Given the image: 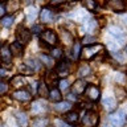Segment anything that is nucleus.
<instances>
[{
	"label": "nucleus",
	"instance_id": "3c124183",
	"mask_svg": "<svg viewBox=\"0 0 127 127\" xmlns=\"http://www.w3.org/2000/svg\"><path fill=\"white\" fill-rule=\"evenodd\" d=\"M1 1H4V0H0V3H1Z\"/></svg>",
	"mask_w": 127,
	"mask_h": 127
},
{
	"label": "nucleus",
	"instance_id": "0eeeda50",
	"mask_svg": "<svg viewBox=\"0 0 127 127\" xmlns=\"http://www.w3.org/2000/svg\"><path fill=\"white\" fill-rule=\"evenodd\" d=\"M0 61L4 67L12 66V54L9 50V45H3L0 48Z\"/></svg>",
	"mask_w": 127,
	"mask_h": 127
},
{
	"label": "nucleus",
	"instance_id": "ddd939ff",
	"mask_svg": "<svg viewBox=\"0 0 127 127\" xmlns=\"http://www.w3.org/2000/svg\"><path fill=\"white\" fill-rule=\"evenodd\" d=\"M45 110H46V105L42 101H34L33 103H32V106H31V113L34 114V115L42 114Z\"/></svg>",
	"mask_w": 127,
	"mask_h": 127
},
{
	"label": "nucleus",
	"instance_id": "9b49d317",
	"mask_svg": "<svg viewBox=\"0 0 127 127\" xmlns=\"http://www.w3.org/2000/svg\"><path fill=\"white\" fill-rule=\"evenodd\" d=\"M107 7H109L111 11L118 12V13H121V12H123L126 9V4L123 0H109V1H107Z\"/></svg>",
	"mask_w": 127,
	"mask_h": 127
},
{
	"label": "nucleus",
	"instance_id": "20e7f679",
	"mask_svg": "<svg viewBox=\"0 0 127 127\" xmlns=\"http://www.w3.org/2000/svg\"><path fill=\"white\" fill-rule=\"evenodd\" d=\"M109 121H110L111 125L115 126V127H122L127 121V114L123 110H117V111H114V113L110 114Z\"/></svg>",
	"mask_w": 127,
	"mask_h": 127
},
{
	"label": "nucleus",
	"instance_id": "e433bc0d",
	"mask_svg": "<svg viewBox=\"0 0 127 127\" xmlns=\"http://www.w3.org/2000/svg\"><path fill=\"white\" fill-rule=\"evenodd\" d=\"M8 87H9L8 82H5L4 79H0V95L5 94L7 91H8Z\"/></svg>",
	"mask_w": 127,
	"mask_h": 127
},
{
	"label": "nucleus",
	"instance_id": "f3484780",
	"mask_svg": "<svg viewBox=\"0 0 127 127\" xmlns=\"http://www.w3.org/2000/svg\"><path fill=\"white\" fill-rule=\"evenodd\" d=\"M9 50H11V54L12 56H23V52H24V48L23 45L20 42L17 41H15V42H12L11 45H9Z\"/></svg>",
	"mask_w": 127,
	"mask_h": 127
},
{
	"label": "nucleus",
	"instance_id": "f8f14e48",
	"mask_svg": "<svg viewBox=\"0 0 127 127\" xmlns=\"http://www.w3.org/2000/svg\"><path fill=\"white\" fill-rule=\"evenodd\" d=\"M12 97H13L16 101H20V102H27V101H29V99L32 98V95L29 91H27V90H23V89H20V90H16L13 94H12Z\"/></svg>",
	"mask_w": 127,
	"mask_h": 127
},
{
	"label": "nucleus",
	"instance_id": "7c9ffc66",
	"mask_svg": "<svg viewBox=\"0 0 127 127\" xmlns=\"http://www.w3.org/2000/svg\"><path fill=\"white\" fill-rule=\"evenodd\" d=\"M114 56H115V58H117L119 62H126L127 61V46L125 48L123 52H117Z\"/></svg>",
	"mask_w": 127,
	"mask_h": 127
},
{
	"label": "nucleus",
	"instance_id": "b1692460",
	"mask_svg": "<svg viewBox=\"0 0 127 127\" xmlns=\"http://www.w3.org/2000/svg\"><path fill=\"white\" fill-rule=\"evenodd\" d=\"M78 113L77 111H69V113H66L65 115V121L67 123H71V125H74V123L78 122Z\"/></svg>",
	"mask_w": 127,
	"mask_h": 127
},
{
	"label": "nucleus",
	"instance_id": "4468645a",
	"mask_svg": "<svg viewBox=\"0 0 127 127\" xmlns=\"http://www.w3.org/2000/svg\"><path fill=\"white\" fill-rule=\"evenodd\" d=\"M54 17V13L50 8H42L40 12V19L42 23H52V20Z\"/></svg>",
	"mask_w": 127,
	"mask_h": 127
},
{
	"label": "nucleus",
	"instance_id": "f03ea898",
	"mask_svg": "<svg viewBox=\"0 0 127 127\" xmlns=\"http://www.w3.org/2000/svg\"><path fill=\"white\" fill-rule=\"evenodd\" d=\"M103 50V45L102 44H93V45H87L85 46L83 49L81 50V56L79 57H82L83 60H90L95 57L99 52Z\"/></svg>",
	"mask_w": 127,
	"mask_h": 127
},
{
	"label": "nucleus",
	"instance_id": "aec40b11",
	"mask_svg": "<svg viewBox=\"0 0 127 127\" xmlns=\"http://www.w3.org/2000/svg\"><path fill=\"white\" fill-rule=\"evenodd\" d=\"M49 125V119L45 118V117H38V118H34L33 121H32V125L31 127H48Z\"/></svg>",
	"mask_w": 127,
	"mask_h": 127
},
{
	"label": "nucleus",
	"instance_id": "a878e982",
	"mask_svg": "<svg viewBox=\"0 0 127 127\" xmlns=\"http://www.w3.org/2000/svg\"><path fill=\"white\" fill-rule=\"evenodd\" d=\"M15 21V16L13 15H8V16H4V17H1V20H0V24H1L3 27L5 28H11L12 24H13Z\"/></svg>",
	"mask_w": 127,
	"mask_h": 127
},
{
	"label": "nucleus",
	"instance_id": "473e14b6",
	"mask_svg": "<svg viewBox=\"0 0 127 127\" xmlns=\"http://www.w3.org/2000/svg\"><path fill=\"white\" fill-rule=\"evenodd\" d=\"M83 5L87 11H95V8H97V3H95V0H83Z\"/></svg>",
	"mask_w": 127,
	"mask_h": 127
},
{
	"label": "nucleus",
	"instance_id": "a211bd4d",
	"mask_svg": "<svg viewBox=\"0 0 127 127\" xmlns=\"http://www.w3.org/2000/svg\"><path fill=\"white\" fill-rule=\"evenodd\" d=\"M49 101L50 102H54V103H58L61 102L62 99V95H61V91H60L58 89H56V87H53L52 90H49Z\"/></svg>",
	"mask_w": 127,
	"mask_h": 127
},
{
	"label": "nucleus",
	"instance_id": "8fccbe9b",
	"mask_svg": "<svg viewBox=\"0 0 127 127\" xmlns=\"http://www.w3.org/2000/svg\"><path fill=\"white\" fill-rule=\"evenodd\" d=\"M0 127H8V126L5 125V123H0Z\"/></svg>",
	"mask_w": 127,
	"mask_h": 127
},
{
	"label": "nucleus",
	"instance_id": "6ab92c4d",
	"mask_svg": "<svg viewBox=\"0 0 127 127\" xmlns=\"http://www.w3.org/2000/svg\"><path fill=\"white\" fill-rule=\"evenodd\" d=\"M71 109V103L70 102H67V101H61V102H58V103H56V106H54V110L56 111H58V113H66V111H69Z\"/></svg>",
	"mask_w": 127,
	"mask_h": 127
},
{
	"label": "nucleus",
	"instance_id": "c03bdc74",
	"mask_svg": "<svg viewBox=\"0 0 127 127\" xmlns=\"http://www.w3.org/2000/svg\"><path fill=\"white\" fill-rule=\"evenodd\" d=\"M65 0H50V4H53V5H60V4H62Z\"/></svg>",
	"mask_w": 127,
	"mask_h": 127
},
{
	"label": "nucleus",
	"instance_id": "58836bf2",
	"mask_svg": "<svg viewBox=\"0 0 127 127\" xmlns=\"http://www.w3.org/2000/svg\"><path fill=\"white\" fill-rule=\"evenodd\" d=\"M58 85H60V91H65L69 87V82H67V79H61V81H58Z\"/></svg>",
	"mask_w": 127,
	"mask_h": 127
},
{
	"label": "nucleus",
	"instance_id": "423d86ee",
	"mask_svg": "<svg viewBox=\"0 0 127 127\" xmlns=\"http://www.w3.org/2000/svg\"><path fill=\"white\" fill-rule=\"evenodd\" d=\"M16 38H17V42H20L21 45L28 44L32 38L31 29H27V28L23 27V25L17 27V29H16Z\"/></svg>",
	"mask_w": 127,
	"mask_h": 127
},
{
	"label": "nucleus",
	"instance_id": "a18cd8bd",
	"mask_svg": "<svg viewBox=\"0 0 127 127\" xmlns=\"http://www.w3.org/2000/svg\"><path fill=\"white\" fill-rule=\"evenodd\" d=\"M5 73H7V70L4 69V67H1V69H0V78L4 77V75H5Z\"/></svg>",
	"mask_w": 127,
	"mask_h": 127
},
{
	"label": "nucleus",
	"instance_id": "7ed1b4c3",
	"mask_svg": "<svg viewBox=\"0 0 127 127\" xmlns=\"http://www.w3.org/2000/svg\"><path fill=\"white\" fill-rule=\"evenodd\" d=\"M99 123V115L93 110H87L82 117V126L83 127H97Z\"/></svg>",
	"mask_w": 127,
	"mask_h": 127
},
{
	"label": "nucleus",
	"instance_id": "49530a36",
	"mask_svg": "<svg viewBox=\"0 0 127 127\" xmlns=\"http://www.w3.org/2000/svg\"><path fill=\"white\" fill-rule=\"evenodd\" d=\"M23 3L25 4V5H31V4L33 3V0H23Z\"/></svg>",
	"mask_w": 127,
	"mask_h": 127
},
{
	"label": "nucleus",
	"instance_id": "412c9836",
	"mask_svg": "<svg viewBox=\"0 0 127 127\" xmlns=\"http://www.w3.org/2000/svg\"><path fill=\"white\" fill-rule=\"evenodd\" d=\"M37 93H38V95H40L41 98H48V97H49V89H48L46 83L44 82V81H41V82L38 83Z\"/></svg>",
	"mask_w": 127,
	"mask_h": 127
},
{
	"label": "nucleus",
	"instance_id": "2f4dec72",
	"mask_svg": "<svg viewBox=\"0 0 127 127\" xmlns=\"http://www.w3.org/2000/svg\"><path fill=\"white\" fill-rule=\"evenodd\" d=\"M36 16H37V9H36L34 7L27 9V20L28 21H33V20L36 19Z\"/></svg>",
	"mask_w": 127,
	"mask_h": 127
},
{
	"label": "nucleus",
	"instance_id": "5701e85b",
	"mask_svg": "<svg viewBox=\"0 0 127 127\" xmlns=\"http://www.w3.org/2000/svg\"><path fill=\"white\" fill-rule=\"evenodd\" d=\"M16 121H17V125L20 127H27L28 126V118L24 113H21V111H19V113L16 114Z\"/></svg>",
	"mask_w": 127,
	"mask_h": 127
},
{
	"label": "nucleus",
	"instance_id": "1a4fd4ad",
	"mask_svg": "<svg viewBox=\"0 0 127 127\" xmlns=\"http://www.w3.org/2000/svg\"><path fill=\"white\" fill-rule=\"evenodd\" d=\"M86 86L87 83L85 79H77V81H74V83L71 85V94H75V95H81L85 93L86 90Z\"/></svg>",
	"mask_w": 127,
	"mask_h": 127
},
{
	"label": "nucleus",
	"instance_id": "72a5a7b5",
	"mask_svg": "<svg viewBox=\"0 0 127 127\" xmlns=\"http://www.w3.org/2000/svg\"><path fill=\"white\" fill-rule=\"evenodd\" d=\"M61 33H62V40H64V42L65 44H70V42H73V36H71L67 31H61Z\"/></svg>",
	"mask_w": 127,
	"mask_h": 127
},
{
	"label": "nucleus",
	"instance_id": "c756f323",
	"mask_svg": "<svg viewBox=\"0 0 127 127\" xmlns=\"http://www.w3.org/2000/svg\"><path fill=\"white\" fill-rule=\"evenodd\" d=\"M41 62L44 64L45 66H48V67H52L54 65V61H53V58L52 57H49V56H46V54H41Z\"/></svg>",
	"mask_w": 127,
	"mask_h": 127
},
{
	"label": "nucleus",
	"instance_id": "f704fd0d",
	"mask_svg": "<svg viewBox=\"0 0 127 127\" xmlns=\"http://www.w3.org/2000/svg\"><path fill=\"white\" fill-rule=\"evenodd\" d=\"M78 74L81 75V77H86V75H89L90 74V67L87 65L81 66V67H79V70H78Z\"/></svg>",
	"mask_w": 127,
	"mask_h": 127
},
{
	"label": "nucleus",
	"instance_id": "09e8293b",
	"mask_svg": "<svg viewBox=\"0 0 127 127\" xmlns=\"http://www.w3.org/2000/svg\"><path fill=\"white\" fill-rule=\"evenodd\" d=\"M38 1H40V3H41V4H45V3H49V1H50V0H38Z\"/></svg>",
	"mask_w": 127,
	"mask_h": 127
},
{
	"label": "nucleus",
	"instance_id": "79ce46f5",
	"mask_svg": "<svg viewBox=\"0 0 127 127\" xmlns=\"http://www.w3.org/2000/svg\"><path fill=\"white\" fill-rule=\"evenodd\" d=\"M54 126L56 127H69L64 121H61V119H56V121H54Z\"/></svg>",
	"mask_w": 127,
	"mask_h": 127
},
{
	"label": "nucleus",
	"instance_id": "2eb2a0df",
	"mask_svg": "<svg viewBox=\"0 0 127 127\" xmlns=\"http://www.w3.org/2000/svg\"><path fill=\"white\" fill-rule=\"evenodd\" d=\"M46 83V86H57L58 85V75L57 73H52V71H48V73L45 74V81H44Z\"/></svg>",
	"mask_w": 127,
	"mask_h": 127
},
{
	"label": "nucleus",
	"instance_id": "37998d69",
	"mask_svg": "<svg viewBox=\"0 0 127 127\" xmlns=\"http://www.w3.org/2000/svg\"><path fill=\"white\" fill-rule=\"evenodd\" d=\"M5 12H7V11H5V7H4V4L0 3V19L5 16Z\"/></svg>",
	"mask_w": 127,
	"mask_h": 127
},
{
	"label": "nucleus",
	"instance_id": "cd10ccee",
	"mask_svg": "<svg viewBox=\"0 0 127 127\" xmlns=\"http://www.w3.org/2000/svg\"><path fill=\"white\" fill-rule=\"evenodd\" d=\"M25 65L29 66L32 71H37V70H40V67H41V64H38L37 60H33V58L28 60V61L25 62Z\"/></svg>",
	"mask_w": 127,
	"mask_h": 127
},
{
	"label": "nucleus",
	"instance_id": "393cba45",
	"mask_svg": "<svg viewBox=\"0 0 127 127\" xmlns=\"http://www.w3.org/2000/svg\"><path fill=\"white\" fill-rule=\"evenodd\" d=\"M19 8H20V0H9L7 4V8H5V11H8L11 13V12H16V11H19Z\"/></svg>",
	"mask_w": 127,
	"mask_h": 127
},
{
	"label": "nucleus",
	"instance_id": "f257e3e1",
	"mask_svg": "<svg viewBox=\"0 0 127 127\" xmlns=\"http://www.w3.org/2000/svg\"><path fill=\"white\" fill-rule=\"evenodd\" d=\"M107 33H109V37H110L109 42H107L110 49L117 50L118 48H121L125 44H127V34L119 27H115V25L109 27Z\"/></svg>",
	"mask_w": 127,
	"mask_h": 127
},
{
	"label": "nucleus",
	"instance_id": "de8ad7c7",
	"mask_svg": "<svg viewBox=\"0 0 127 127\" xmlns=\"http://www.w3.org/2000/svg\"><path fill=\"white\" fill-rule=\"evenodd\" d=\"M122 20L127 24V13H123V15H122Z\"/></svg>",
	"mask_w": 127,
	"mask_h": 127
},
{
	"label": "nucleus",
	"instance_id": "39448f33",
	"mask_svg": "<svg viewBox=\"0 0 127 127\" xmlns=\"http://www.w3.org/2000/svg\"><path fill=\"white\" fill-rule=\"evenodd\" d=\"M40 38H41V42H45L46 45H50V46L57 45V42H58L57 33H56L54 31H52V29L42 31L41 34H40Z\"/></svg>",
	"mask_w": 127,
	"mask_h": 127
},
{
	"label": "nucleus",
	"instance_id": "c85d7f7f",
	"mask_svg": "<svg viewBox=\"0 0 127 127\" xmlns=\"http://www.w3.org/2000/svg\"><path fill=\"white\" fill-rule=\"evenodd\" d=\"M79 56H81V45H79V42H74L73 49H71V57L77 60L79 58Z\"/></svg>",
	"mask_w": 127,
	"mask_h": 127
},
{
	"label": "nucleus",
	"instance_id": "ea45409f",
	"mask_svg": "<svg viewBox=\"0 0 127 127\" xmlns=\"http://www.w3.org/2000/svg\"><path fill=\"white\" fill-rule=\"evenodd\" d=\"M20 71H21L23 74H25V75H31L32 73H33V71L31 70V67H29V66H27L25 64H23V65L20 66Z\"/></svg>",
	"mask_w": 127,
	"mask_h": 127
},
{
	"label": "nucleus",
	"instance_id": "dca6fc26",
	"mask_svg": "<svg viewBox=\"0 0 127 127\" xmlns=\"http://www.w3.org/2000/svg\"><path fill=\"white\" fill-rule=\"evenodd\" d=\"M102 105H103V107H105L107 111H114L115 109H117V101H115L113 97H106V98H103Z\"/></svg>",
	"mask_w": 127,
	"mask_h": 127
},
{
	"label": "nucleus",
	"instance_id": "bb28decb",
	"mask_svg": "<svg viewBox=\"0 0 127 127\" xmlns=\"http://www.w3.org/2000/svg\"><path fill=\"white\" fill-rule=\"evenodd\" d=\"M97 28H98V23L95 21V20H89V21L86 23V25L83 27V29H85L87 33H93V32H95Z\"/></svg>",
	"mask_w": 127,
	"mask_h": 127
},
{
	"label": "nucleus",
	"instance_id": "4be33fe9",
	"mask_svg": "<svg viewBox=\"0 0 127 127\" xmlns=\"http://www.w3.org/2000/svg\"><path fill=\"white\" fill-rule=\"evenodd\" d=\"M11 85L13 87H23L25 85V78H24L21 74L15 75V77H12V79H11Z\"/></svg>",
	"mask_w": 127,
	"mask_h": 127
},
{
	"label": "nucleus",
	"instance_id": "9d476101",
	"mask_svg": "<svg viewBox=\"0 0 127 127\" xmlns=\"http://www.w3.org/2000/svg\"><path fill=\"white\" fill-rule=\"evenodd\" d=\"M56 73L58 77H66L70 73V64L67 61H60L56 67Z\"/></svg>",
	"mask_w": 127,
	"mask_h": 127
},
{
	"label": "nucleus",
	"instance_id": "a19ab883",
	"mask_svg": "<svg viewBox=\"0 0 127 127\" xmlns=\"http://www.w3.org/2000/svg\"><path fill=\"white\" fill-rule=\"evenodd\" d=\"M44 29H42V25H38V24H36V25L32 27V29H31V33L32 34H38V33H41Z\"/></svg>",
	"mask_w": 127,
	"mask_h": 127
},
{
	"label": "nucleus",
	"instance_id": "6e6552de",
	"mask_svg": "<svg viewBox=\"0 0 127 127\" xmlns=\"http://www.w3.org/2000/svg\"><path fill=\"white\" fill-rule=\"evenodd\" d=\"M85 95H86V98L89 99V101L95 102V101H98V99H99V97H101V90H99L98 86L89 85V86H86Z\"/></svg>",
	"mask_w": 127,
	"mask_h": 127
},
{
	"label": "nucleus",
	"instance_id": "c9c22d12",
	"mask_svg": "<svg viewBox=\"0 0 127 127\" xmlns=\"http://www.w3.org/2000/svg\"><path fill=\"white\" fill-rule=\"evenodd\" d=\"M97 42V38L94 37V36H85L83 37V44L87 46V45H93V44Z\"/></svg>",
	"mask_w": 127,
	"mask_h": 127
},
{
	"label": "nucleus",
	"instance_id": "4c0bfd02",
	"mask_svg": "<svg viewBox=\"0 0 127 127\" xmlns=\"http://www.w3.org/2000/svg\"><path fill=\"white\" fill-rule=\"evenodd\" d=\"M50 57H52V58H61V57H62V50L60 49V48H54V49L52 50Z\"/></svg>",
	"mask_w": 127,
	"mask_h": 127
}]
</instances>
